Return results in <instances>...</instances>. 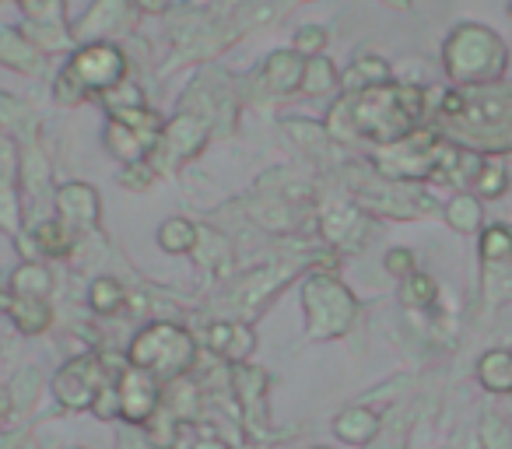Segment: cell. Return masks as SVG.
Wrapping results in <instances>:
<instances>
[{
	"instance_id": "obj_1",
	"label": "cell",
	"mask_w": 512,
	"mask_h": 449,
	"mask_svg": "<svg viewBox=\"0 0 512 449\" xmlns=\"http://www.w3.org/2000/svg\"><path fill=\"white\" fill-rule=\"evenodd\" d=\"M337 109L351 116L355 134L379 144H397L411 134L418 116L425 113V92L421 88L379 85L348 102H337Z\"/></svg>"
},
{
	"instance_id": "obj_2",
	"label": "cell",
	"mask_w": 512,
	"mask_h": 449,
	"mask_svg": "<svg viewBox=\"0 0 512 449\" xmlns=\"http://www.w3.org/2000/svg\"><path fill=\"white\" fill-rule=\"evenodd\" d=\"M442 120L474 148H512V88L449 92L442 99Z\"/></svg>"
},
{
	"instance_id": "obj_3",
	"label": "cell",
	"mask_w": 512,
	"mask_h": 449,
	"mask_svg": "<svg viewBox=\"0 0 512 449\" xmlns=\"http://www.w3.org/2000/svg\"><path fill=\"white\" fill-rule=\"evenodd\" d=\"M193 362H197V341L172 323H151L130 344V365L155 379H169V383L183 379Z\"/></svg>"
},
{
	"instance_id": "obj_4",
	"label": "cell",
	"mask_w": 512,
	"mask_h": 449,
	"mask_svg": "<svg viewBox=\"0 0 512 449\" xmlns=\"http://www.w3.org/2000/svg\"><path fill=\"white\" fill-rule=\"evenodd\" d=\"M446 71L453 74V81L470 88L495 81L505 71V46L498 43L495 32L463 25L446 43Z\"/></svg>"
},
{
	"instance_id": "obj_5",
	"label": "cell",
	"mask_w": 512,
	"mask_h": 449,
	"mask_svg": "<svg viewBox=\"0 0 512 449\" xmlns=\"http://www.w3.org/2000/svg\"><path fill=\"white\" fill-rule=\"evenodd\" d=\"M309 313V334L327 341V337H341L355 320V295L330 274H313L302 288Z\"/></svg>"
},
{
	"instance_id": "obj_6",
	"label": "cell",
	"mask_w": 512,
	"mask_h": 449,
	"mask_svg": "<svg viewBox=\"0 0 512 449\" xmlns=\"http://www.w3.org/2000/svg\"><path fill=\"white\" fill-rule=\"evenodd\" d=\"M106 383H109L106 365H102L99 358L85 355V358L67 362L64 369L57 372V379H53V393H57L60 404L71 407V411H88Z\"/></svg>"
},
{
	"instance_id": "obj_7",
	"label": "cell",
	"mask_w": 512,
	"mask_h": 449,
	"mask_svg": "<svg viewBox=\"0 0 512 449\" xmlns=\"http://www.w3.org/2000/svg\"><path fill=\"white\" fill-rule=\"evenodd\" d=\"M67 71L81 81L85 92H109V88L120 85L123 71H127V60L116 46H106V43H95V46H85L78 50V57L71 60Z\"/></svg>"
},
{
	"instance_id": "obj_8",
	"label": "cell",
	"mask_w": 512,
	"mask_h": 449,
	"mask_svg": "<svg viewBox=\"0 0 512 449\" xmlns=\"http://www.w3.org/2000/svg\"><path fill=\"white\" fill-rule=\"evenodd\" d=\"M120 414L130 421V425H148L155 418V411L162 407V393H158L155 376H148L144 369H127L120 372Z\"/></svg>"
},
{
	"instance_id": "obj_9",
	"label": "cell",
	"mask_w": 512,
	"mask_h": 449,
	"mask_svg": "<svg viewBox=\"0 0 512 449\" xmlns=\"http://www.w3.org/2000/svg\"><path fill=\"white\" fill-rule=\"evenodd\" d=\"M204 344L228 365H246L249 355L256 348V337L246 323H232V320H221V323H211L204 334Z\"/></svg>"
},
{
	"instance_id": "obj_10",
	"label": "cell",
	"mask_w": 512,
	"mask_h": 449,
	"mask_svg": "<svg viewBox=\"0 0 512 449\" xmlns=\"http://www.w3.org/2000/svg\"><path fill=\"white\" fill-rule=\"evenodd\" d=\"M57 211H60V225H67V232L92 229L95 221H99V200H95L92 186L71 183L60 190Z\"/></svg>"
},
{
	"instance_id": "obj_11",
	"label": "cell",
	"mask_w": 512,
	"mask_h": 449,
	"mask_svg": "<svg viewBox=\"0 0 512 449\" xmlns=\"http://www.w3.org/2000/svg\"><path fill=\"white\" fill-rule=\"evenodd\" d=\"M323 232H327L330 243L341 246V250H358L365 232H369V225H365V218L351 204H337L323 214Z\"/></svg>"
},
{
	"instance_id": "obj_12",
	"label": "cell",
	"mask_w": 512,
	"mask_h": 449,
	"mask_svg": "<svg viewBox=\"0 0 512 449\" xmlns=\"http://www.w3.org/2000/svg\"><path fill=\"white\" fill-rule=\"evenodd\" d=\"M288 278V267H264V271L249 274L239 288L232 292V302L239 306V313H256V306L267 299L271 292H278Z\"/></svg>"
},
{
	"instance_id": "obj_13",
	"label": "cell",
	"mask_w": 512,
	"mask_h": 449,
	"mask_svg": "<svg viewBox=\"0 0 512 449\" xmlns=\"http://www.w3.org/2000/svg\"><path fill=\"white\" fill-rule=\"evenodd\" d=\"M334 432L341 435L344 442H351V446H365L369 439H376L379 418L369 411V407H348V411L337 414Z\"/></svg>"
},
{
	"instance_id": "obj_14",
	"label": "cell",
	"mask_w": 512,
	"mask_h": 449,
	"mask_svg": "<svg viewBox=\"0 0 512 449\" xmlns=\"http://www.w3.org/2000/svg\"><path fill=\"white\" fill-rule=\"evenodd\" d=\"M0 309L15 316L18 330L22 334H43L50 327V309L43 302H29V299H15V295H0Z\"/></svg>"
},
{
	"instance_id": "obj_15",
	"label": "cell",
	"mask_w": 512,
	"mask_h": 449,
	"mask_svg": "<svg viewBox=\"0 0 512 449\" xmlns=\"http://www.w3.org/2000/svg\"><path fill=\"white\" fill-rule=\"evenodd\" d=\"M477 379L491 393H512V355L509 351H488L477 362Z\"/></svg>"
},
{
	"instance_id": "obj_16",
	"label": "cell",
	"mask_w": 512,
	"mask_h": 449,
	"mask_svg": "<svg viewBox=\"0 0 512 449\" xmlns=\"http://www.w3.org/2000/svg\"><path fill=\"white\" fill-rule=\"evenodd\" d=\"M11 292L18 299H29V302H43L46 295L53 292V278L46 267L39 264H22L15 274H11Z\"/></svg>"
},
{
	"instance_id": "obj_17",
	"label": "cell",
	"mask_w": 512,
	"mask_h": 449,
	"mask_svg": "<svg viewBox=\"0 0 512 449\" xmlns=\"http://www.w3.org/2000/svg\"><path fill=\"white\" fill-rule=\"evenodd\" d=\"M386 81H390V64L379 57H358L355 64L341 74V85L351 88V92H355V88L369 92V88H379V85H386Z\"/></svg>"
},
{
	"instance_id": "obj_18",
	"label": "cell",
	"mask_w": 512,
	"mask_h": 449,
	"mask_svg": "<svg viewBox=\"0 0 512 449\" xmlns=\"http://www.w3.org/2000/svg\"><path fill=\"white\" fill-rule=\"evenodd\" d=\"M165 148H169L172 158H190L193 151H200V144H204V127H200L193 116H179V120H172V127L165 130Z\"/></svg>"
},
{
	"instance_id": "obj_19",
	"label": "cell",
	"mask_w": 512,
	"mask_h": 449,
	"mask_svg": "<svg viewBox=\"0 0 512 449\" xmlns=\"http://www.w3.org/2000/svg\"><path fill=\"white\" fill-rule=\"evenodd\" d=\"M302 78H306V64H302L299 53H274L271 60H267V81H271L274 88H295L302 85Z\"/></svg>"
},
{
	"instance_id": "obj_20",
	"label": "cell",
	"mask_w": 512,
	"mask_h": 449,
	"mask_svg": "<svg viewBox=\"0 0 512 449\" xmlns=\"http://www.w3.org/2000/svg\"><path fill=\"white\" fill-rule=\"evenodd\" d=\"M151 137L148 134H137V130L123 127V123H113L109 127V148L116 151L120 158H127V162H137V158H144V151H151Z\"/></svg>"
},
{
	"instance_id": "obj_21",
	"label": "cell",
	"mask_w": 512,
	"mask_h": 449,
	"mask_svg": "<svg viewBox=\"0 0 512 449\" xmlns=\"http://www.w3.org/2000/svg\"><path fill=\"white\" fill-rule=\"evenodd\" d=\"M0 60L11 67H22V71H32L39 64L36 46L22 36V32H0Z\"/></svg>"
},
{
	"instance_id": "obj_22",
	"label": "cell",
	"mask_w": 512,
	"mask_h": 449,
	"mask_svg": "<svg viewBox=\"0 0 512 449\" xmlns=\"http://www.w3.org/2000/svg\"><path fill=\"white\" fill-rule=\"evenodd\" d=\"M197 236L200 232L193 229L186 218H172L162 225V232H158V243H162L165 253H190L193 246H197Z\"/></svg>"
},
{
	"instance_id": "obj_23",
	"label": "cell",
	"mask_w": 512,
	"mask_h": 449,
	"mask_svg": "<svg viewBox=\"0 0 512 449\" xmlns=\"http://www.w3.org/2000/svg\"><path fill=\"white\" fill-rule=\"evenodd\" d=\"M165 411L172 414V418H193V414L200 411V390L197 386H190L186 383V376L183 379H172V386H169V404H165Z\"/></svg>"
},
{
	"instance_id": "obj_24",
	"label": "cell",
	"mask_w": 512,
	"mask_h": 449,
	"mask_svg": "<svg viewBox=\"0 0 512 449\" xmlns=\"http://www.w3.org/2000/svg\"><path fill=\"white\" fill-rule=\"evenodd\" d=\"M36 246L43 253H50V257H67V250H71V232H67V225H60V221H43L36 229Z\"/></svg>"
},
{
	"instance_id": "obj_25",
	"label": "cell",
	"mask_w": 512,
	"mask_h": 449,
	"mask_svg": "<svg viewBox=\"0 0 512 449\" xmlns=\"http://www.w3.org/2000/svg\"><path fill=\"white\" fill-rule=\"evenodd\" d=\"M481 253H484V260H488L491 267L502 264V260H509L512 257V232L502 229V225H491V229H484Z\"/></svg>"
},
{
	"instance_id": "obj_26",
	"label": "cell",
	"mask_w": 512,
	"mask_h": 449,
	"mask_svg": "<svg viewBox=\"0 0 512 449\" xmlns=\"http://www.w3.org/2000/svg\"><path fill=\"white\" fill-rule=\"evenodd\" d=\"M446 218H449V225H453V229L474 232V229H481V204H477L474 197H453Z\"/></svg>"
},
{
	"instance_id": "obj_27",
	"label": "cell",
	"mask_w": 512,
	"mask_h": 449,
	"mask_svg": "<svg viewBox=\"0 0 512 449\" xmlns=\"http://www.w3.org/2000/svg\"><path fill=\"white\" fill-rule=\"evenodd\" d=\"M148 439L155 449H172L179 439V425L169 411H155V418L148 421Z\"/></svg>"
},
{
	"instance_id": "obj_28",
	"label": "cell",
	"mask_w": 512,
	"mask_h": 449,
	"mask_svg": "<svg viewBox=\"0 0 512 449\" xmlns=\"http://www.w3.org/2000/svg\"><path fill=\"white\" fill-rule=\"evenodd\" d=\"M88 299H92V309L95 313H116L123 302V288L116 285L113 278H99L92 285V292H88Z\"/></svg>"
},
{
	"instance_id": "obj_29",
	"label": "cell",
	"mask_w": 512,
	"mask_h": 449,
	"mask_svg": "<svg viewBox=\"0 0 512 449\" xmlns=\"http://www.w3.org/2000/svg\"><path fill=\"white\" fill-rule=\"evenodd\" d=\"M481 446L484 449H512V425L498 414L481 421Z\"/></svg>"
},
{
	"instance_id": "obj_30",
	"label": "cell",
	"mask_w": 512,
	"mask_h": 449,
	"mask_svg": "<svg viewBox=\"0 0 512 449\" xmlns=\"http://www.w3.org/2000/svg\"><path fill=\"white\" fill-rule=\"evenodd\" d=\"M404 302L414 309H425L435 302V281L428 278V274H411V278L404 281Z\"/></svg>"
},
{
	"instance_id": "obj_31",
	"label": "cell",
	"mask_w": 512,
	"mask_h": 449,
	"mask_svg": "<svg viewBox=\"0 0 512 449\" xmlns=\"http://www.w3.org/2000/svg\"><path fill=\"white\" fill-rule=\"evenodd\" d=\"M306 88L309 92H327V88H334L337 85V74H334V64H330V60H323V57H313L306 64Z\"/></svg>"
},
{
	"instance_id": "obj_32",
	"label": "cell",
	"mask_w": 512,
	"mask_h": 449,
	"mask_svg": "<svg viewBox=\"0 0 512 449\" xmlns=\"http://www.w3.org/2000/svg\"><path fill=\"white\" fill-rule=\"evenodd\" d=\"M253 214L264 221V229H292L295 225V214L288 211L281 200H267V204H256Z\"/></svg>"
},
{
	"instance_id": "obj_33",
	"label": "cell",
	"mask_w": 512,
	"mask_h": 449,
	"mask_svg": "<svg viewBox=\"0 0 512 449\" xmlns=\"http://www.w3.org/2000/svg\"><path fill=\"white\" fill-rule=\"evenodd\" d=\"M477 190L484 193V197H498V193L505 190V169L498 162H488L481 165V172H477Z\"/></svg>"
},
{
	"instance_id": "obj_34",
	"label": "cell",
	"mask_w": 512,
	"mask_h": 449,
	"mask_svg": "<svg viewBox=\"0 0 512 449\" xmlns=\"http://www.w3.org/2000/svg\"><path fill=\"white\" fill-rule=\"evenodd\" d=\"M36 386H39V376H36V372H32V369L18 372L15 386H11V404H18V407L36 404Z\"/></svg>"
},
{
	"instance_id": "obj_35",
	"label": "cell",
	"mask_w": 512,
	"mask_h": 449,
	"mask_svg": "<svg viewBox=\"0 0 512 449\" xmlns=\"http://www.w3.org/2000/svg\"><path fill=\"white\" fill-rule=\"evenodd\" d=\"M92 411L99 414L102 421L116 418V414H120V390H116L113 383H106V386H102V390H99V397H95Z\"/></svg>"
},
{
	"instance_id": "obj_36",
	"label": "cell",
	"mask_w": 512,
	"mask_h": 449,
	"mask_svg": "<svg viewBox=\"0 0 512 449\" xmlns=\"http://www.w3.org/2000/svg\"><path fill=\"white\" fill-rule=\"evenodd\" d=\"M85 95H88V92L81 88V81L74 78L71 71L60 74V81H57V99H60V102H81Z\"/></svg>"
},
{
	"instance_id": "obj_37",
	"label": "cell",
	"mask_w": 512,
	"mask_h": 449,
	"mask_svg": "<svg viewBox=\"0 0 512 449\" xmlns=\"http://www.w3.org/2000/svg\"><path fill=\"white\" fill-rule=\"evenodd\" d=\"M323 43H327V36H323L320 29H302L299 39H295V46H299L302 53H313V57H320Z\"/></svg>"
},
{
	"instance_id": "obj_38",
	"label": "cell",
	"mask_w": 512,
	"mask_h": 449,
	"mask_svg": "<svg viewBox=\"0 0 512 449\" xmlns=\"http://www.w3.org/2000/svg\"><path fill=\"white\" fill-rule=\"evenodd\" d=\"M411 267H414V257L407 250H393L390 257H386V271L390 274H407V278H411Z\"/></svg>"
},
{
	"instance_id": "obj_39",
	"label": "cell",
	"mask_w": 512,
	"mask_h": 449,
	"mask_svg": "<svg viewBox=\"0 0 512 449\" xmlns=\"http://www.w3.org/2000/svg\"><path fill=\"white\" fill-rule=\"evenodd\" d=\"M169 4H172V0H137V8L148 11V15H158V11H165Z\"/></svg>"
},
{
	"instance_id": "obj_40",
	"label": "cell",
	"mask_w": 512,
	"mask_h": 449,
	"mask_svg": "<svg viewBox=\"0 0 512 449\" xmlns=\"http://www.w3.org/2000/svg\"><path fill=\"white\" fill-rule=\"evenodd\" d=\"M22 446V435H0V449H18Z\"/></svg>"
},
{
	"instance_id": "obj_41",
	"label": "cell",
	"mask_w": 512,
	"mask_h": 449,
	"mask_svg": "<svg viewBox=\"0 0 512 449\" xmlns=\"http://www.w3.org/2000/svg\"><path fill=\"white\" fill-rule=\"evenodd\" d=\"M8 411H11V393L0 390V421L8 418Z\"/></svg>"
},
{
	"instance_id": "obj_42",
	"label": "cell",
	"mask_w": 512,
	"mask_h": 449,
	"mask_svg": "<svg viewBox=\"0 0 512 449\" xmlns=\"http://www.w3.org/2000/svg\"><path fill=\"white\" fill-rule=\"evenodd\" d=\"M193 449H228V446H225V442H218V439H200Z\"/></svg>"
},
{
	"instance_id": "obj_43",
	"label": "cell",
	"mask_w": 512,
	"mask_h": 449,
	"mask_svg": "<svg viewBox=\"0 0 512 449\" xmlns=\"http://www.w3.org/2000/svg\"><path fill=\"white\" fill-rule=\"evenodd\" d=\"M386 4H397V8H407V4H411V0H386Z\"/></svg>"
},
{
	"instance_id": "obj_44",
	"label": "cell",
	"mask_w": 512,
	"mask_h": 449,
	"mask_svg": "<svg viewBox=\"0 0 512 449\" xmlns=\"http://www.w3.org/2000/svg\"><path fill=\"white\" fill-rule=\"evenodd\" d=\"M316 449H327V446H316Z\"/></svg>"
},
{
	"instance_id": "obj_45",
	"label": "cell",
	"mask_w": 512,
	"mask_h": 449,
	"mask_svg": "<svg viewBox=\"0 0 512 449\" xmlns=\"http://www.w3.org/2000/svg\"><path fill=\"white\" fill-rule=\"evenodd\" d=\"M509 11H512V8H509Z\"/></svg>"
}]
</instances>
